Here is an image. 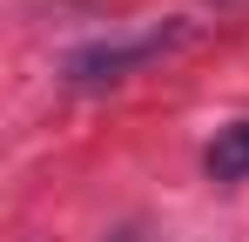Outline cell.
<instances>
[{"label": "cell", "mask_w": 249, "mask_h": 242, "mask_svg": "<svg viewBox=\"0 0 249 242\" xmlns=\"http://www.w3.org/2000/svg\"><path fill=\"white\" fill-rule=\"evenodd\" d=\"M202 168H209V182H243V175H249V121L222 128V135L209 141Z\"/></svg>", "instance_id": "2"}, {"label": "cell", "mask_w": 249, "mask_h": 242, "mask_svg": "<svg viewBox=\"0 0 249 242\" xmlns=\"http://www.w3.org/2000/svg\"><path fill=\"white\" fill-rule=\"evenodd\" d=\"M189 40H196V27H189V20H168V27H148V34H135V40H88V47H74V54L61 61V74L74 81V87H101V81H128L135 68L162 61V54H175V47H189Z\"/></svg>", "instance_id": "1"}]
</instances>
